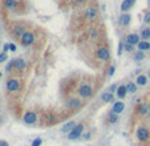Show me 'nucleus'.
I'll list each match as a JSON object with an SVG mask.
<instances>
[{"label":"nucleus","mask_w":150,"mask_h":146,"mask_svg":"<svg viewBox=\"0 0 150 146\" xmlns=\"http://www.w3.org/2000/svg\"><path fill=\"white\" fill-rule=\"evenodd\" d=\"M90 138H92V133H90V132H87V133H84V134H82V140H84V141H89Z\"/></svg>","instance_id":"35"},{"label":"nucleus","mask_w":150,"mask_h":146,"mask_svg":"<svg viewBox=\"0 0 150 146\" xmlns=\"http://www.w3.org/2000/svg\"><path fill=\"white\" fill-rule=\"evenodd\" d=\"M1 76H3V75H1V72H0V78H1Z\"/></svg>","instance_id":"44"},{"label":"nucleus","mask_w":150,"mask_h":146,"mask_svg":"<svg viewBox=\"0 0 150 146\" xmlns=\"http://www.w3.org/2000/svg\"><path fill=\"white\" fill-rule=\"evenodd\" d=\"M122 52H124V43H120L118 44V52H117V54H118V56H121Z\"/></svg>","instance_id":"37"},{"label":"nucleus","mask_w":150,"mask_h":146,"mask_svg":"<svg viewBox=\"0 0 150 146\" xmlns=\"http://www.w3.org/2000/svg\"><path fill=\"white\" fill-rule=\"evenodd\" d=\"M9 51L11 52H16V45L13 43H9Z\"/></svg>","instance_id":"39"},{"label":"nucleus","mask_w":150,"mask_h":146,"mask_svg":"<svg viewBox=\"0 0 150 146\" xmlns=\"http://www.w3.org/2000/svg\"><path fill=\"white\" fill-rule=\"evenodd\" d=\"M41 143H43V140H41L40 137H37V138H35V140L32 141V143H31V146H40Z\"/></svg>","instance_id":"30"},{"label":"nucleus","mask_w":150,"mask_h":146,"mask_svg":"<svg viewBox=\"0 0 150 146\" xmlns=\"http://www.w3.org/2000/svg\"><path fill=\"white\" fill-rule=\"evenodd\" d=\"M149 114H150V104H149Z\"/></svg>","instance_id":"43"},{"label":"nucleus","mask_w":150,"mask_h":146,"mask_svg":"<svg viewBox=\"0 0 150 146\" xmlns=\"http://www.w3.org/2000/svg\"><path fill=\"white\" fill-rule=\"evenodd\" d=\"M101 101H102V102H105V104L113 102V101H114V95H113V93H110L109 90H106V92H104L101 95Z\"/></svg>","instance_id":"17"},{"label":"nucleus","mask_w":150,"mask_h":146,"mask_svg":"<svg viewBox=\"0 0 150 146\" xmlns=\"http://www.w3.org/2000/svg\"><path fill=\"white\" fill-rule=\"evenodd\" d=\"M6 88L8 92L11 93H15V92H18V90H20L21 88V83L20 80H18V78H8L7 80V84H6Z\"/></svg>","instance_id":"4"},{"label":"nucleus","mask_w":150,"mask_h":146,"mask_svg":"<svg viewBox=\"0 0 150 146\" xmlns=\"http://www.w3.org/2000/svg\"><path fill=\"white\" fill-rule=\"evenodd\" d=\"M8 51H9V43H7V44H4L3 45V52L4 53H7Z\"/></svg>","instance_id":"38"},{"label":"nucleus","mask_w":150,"mask_h":146,"mask_svg":"<svg viewBox=\"0 0 150 146\" xmlns=\"http://www.w3.org/2000/svg\"><path fill=\"white\" fill-rule=\"evenodd\" d=\"M120 121V116L115 114V113H113L112 110H109L108 112V122L109 123H117Z\"/></svg>","instance_id":"24"},{"label":"nucleus","mask_w":150,"mask_h":146,"mask_svg":"<svg viewBox=\"0 0 150 146\" xmlns=\"http://www.w3.org/2000/svg\"><path fill=\"white\" fill-rule=\"evenodd\" d=\"M13 64H15L13 69H16V71H19V72L24 71V69L27 68V63H25V60H24V59H21V57L13 59Z\"/></svg>","instance_id":"11"},{"label":"nucleus","mask_w":150,"mask_h":146,"mask_svg":"<svg viewBox=\"0 0 150 146\" xmlns=\"http://www.w3.org/2000/svg\"><path fill=\"white\" fill-rule=\"evenodd\" d=\"M76 125H77V123H76L75 121H69V122H66L65 125H63V128H61V132H63V133H69L70 130L75 129Z\"/></svg>","instance_id":"19"},{"label":"nucleus","mask_w":150,"mask_h":146,"mask_svg":"<svg viewBox=\"0 0 150 146\" xmlns=\"http://www.w3.org/2000/svg\"><path fill=\"white\" fill-rule=\"evenodd\" d=\"M7 60H8V56H7V53L1 52V53H0V63H6Z\"/></svg>","instance_id":"34"},{"label":"nucleus","mask_w":150,"mask_h":146,"mask_svg":"<svg viewBox=\"0 0 150 146\" xmlns=\"http://www.w3.org/2000/svg\"><path fill=\"white\" fill-rule=\"evenodd\" d=\"M137 51H142V52H146V51H150V41L147 40H141L137 45Z\"/></svg>","instance_id":"20"},{"label":"nucleus","mask_w":150,"mask_h":146,"mask_svg":"<svg viewBox=\"0 0 150 146\" xmlns=\"http://www.w3.org/2000/svg\"><path fill=\"white\" fill-rule=\"evenodd\" d=\"M82 134H84V125L82 123H77L75 129L68 133V140L69 141L78 140V138L82 137Z\"/></svg>","instance_id":"1"},{"label":"nucleus","mask_w":150,"mask_h":146,"mask_svg":"<svg viewBox=\"0 0 150 146\" xmlns=\"http://www.w3.org/2000/svg\"><path fill=\"white\" fill-rule=\"evenodd\" d=\"M145 59V52L142 51H136L133 53V60L134 61H142Z\"/></svg>","instance_id":"26"},{"label":"nucleus","mask_w":150,"mask_h":146,"mask_svg":"<svg viewBox=\"0 0 150 146\" xmlns=\"http://www.w3.org/2000/svg\"><path fill=\"white\" fill-rule=\"evenodd\" d=\"M124 109H125V104L122 102V101H115V102H113V106H112L113 113L120 116L122 112H124Z\"/></svg>","instance_id":"12"},{"label":"nucleus","mask_w":150,"mask_h":146,"mask_svg":"<svg viewBox=\"0 0 150 146\" xmlns=\"http://www.w3.org/2000/svg\"><path fill=\"white\" fill-rule=\"evenodd\" d=\"M25 32L27 31L23 25H15L13 28H12V33H13V36H16V37H19V39H21V36H23Z\"/></svg>","instance_id":"15"},{"label":"nucleus","mask_w":150,"mask_h":146,"mask_svg":"<svg viewBox=\"0 0 150 146\" xmlns=\"http://www.w3.org/2000/svg\"><path fill=\"white\" fill-rule=\"evenodd\" d=\"M117 88H118V86H117V84H113V85L109 86V89H108V90H109L110 93H115V92H117Z\"/></svg>","instance_id":"36"},{"label":"nucleus","mask_w":150,"mask_h":146,"mask_svg":"<svg viewBox=\"0 0 150 146\" xmlns=\"http://www.w3.org/2000/svg\"><path fill=\"white\" fill-rule=\"evenodd\" d=\"M136 138L139 141V142H146L150 138V130L145 126H139L136 130Z\"/></svg>","instance_id":"3"},{"label":"nucleus","mask_w":150,"mask_h":146,"mask_svg":"<svg viewBox=\"0 0 150 146\" xmlns=\"http://www.w3.org/2000/svg\"><path fill=\"white\" fill-rule=\"evenodd\" d=\"M0 123H1V118H0Z\"/></svg>","instance_id":"45"},{"label":"nucleus","mask_w":150,"mask_h":146,"mask_svg":"<svg viewBox=\"0 0 150 146\" xmlns=\"http://www.w3.org/2000/svg\"><path fill=\"white\" fill-rule=\"evenodd\" d=\"M19 6L18 0H4V7L7 9H16Z\"/></svg>","instance_id":"21"},{"label":"nucleus","mask_w":150,"mask_h":146,"mask_svg":"<svg viewBox=\"0 0 150 146\" xmlns=\"http://www.w3.org/2000/svg\"><path fill=\"white\" fill-rule=\"evenodd\" d=\"M96 57L100 61H108L110 59V51L108 47H100L96 51Z\"/></svg>","instance_id":"5"},{"label":"nucleus","mask_w":150,"mask_h":146,"mask_svg":"<svg viewBox=\"0 0 150 146\" xmlns=\"http://www.w3.org/2000/svg\"><path fill=\"white\" fill-rule=\"evenodd\" d=\"M20 41H21V44H23L24 47H29V45H32V44H35L36 36H35V33H33V32H28V31H27L25 33L21 36Z\"/></svg>","instance_id":"6"},{"label":"nucleus","mask_w":150,"mask_h":146,"mask_svg":"<svg viewBox=\"0 0 150 146\" xmlns=\"http://www.w3.org/2000/svg\"><path fill=\"white\" fill-rule=\"evenodd\" d=\"M144 23H145V24H147V25H150V11H147L146 13H145Z\"/></svg>","instance_id":"33"},{"label":"nucleus","mask_w":150,"mask_h":146,"mask_svg":"<svg viewBox=\"0 0 150 146\" xmlns=\"http://www.w3.org/2000/svg\"><path fill=\"white\" fill-rule=\"evenodd\" d=\"M13 66H15V64H13V59H12V60L6 65V72H11L12 69H13Z\"/></svg>","instance_id":"32"},{"label":"nucleus","mask_w":150,"mask_h":146,"mask_svg":"<svg viewBox=\"0 0 150 146\" xmlns=\"http://www.w3.org/2000/svg\"><path fill=\"white\" fill-rule=\"evenodd\" d=\"M146 76H147V78H150V71L147 72V75H146Z\"/></svg>","instance_id":"42"},{"label":"nucleus","mask_w":150,"mask_h":146,"mask_svg":"<svg viewBox=\"0 0 150 146\" xmlns=\"http://www.w3.org/2000/svg\"><path fill=\"white\" fill-rule=\"evenodd\" d=\"M115 95H117V97H118L120 100H122V98L126 97V95H127L126 85H118V88H117V92H115Z\"/></svg>","instance_id":"18"},{"label":"nucleus","mask_w":150,"mask_h":146,"mask_svg":"<svg viewBox=\"0 0 150 146\" xmlns=\"http://www.w3.org/2000/svg\"><path fill=\"white\" fill-rule=\"evenodd\" d=\"M147 1H149V3H150V0H147Z\"/></svg>","instance_id":"46"},{"label":"nucleus","mask_w":150,"mask_h":146,"mask_svg":"<svg viewBox=\"0 0 150 146\" xmlns=\"http://www.w3.org/2000/svg\"><path fill=\"white\" fill-rule=\"evenodd\" d=\"M130 21H132V16H130V13H122L121 16L118 17V23H120V25H122V27H127L130 24Z\"/></svg>","instance_id":"13"},{"label":"nucleus","mask_w":150,"mask_h":146,"mask_svg":"<svg viewBox=\"0 0 150 146\" xmlns=\"http://www.w3.org/2000/svg\"><path fill=\"white\" fill-rule=\"evenodd\" d=\"M23 121H24V123H27V125H33V123H36V121H37V114H36V112H32V110L25 112L23 116Z\"/></svg>","instance_id":"7"},{"label":"nucleus","mask_w":150,"mask_h":146,"mask_svg":"<svg viewBox=\"0 0 150 146\" xmlns=\"http://www.w3.org/2000/svg\"><path fill=\"white\" fill-rule=\"evenodd\" d=\"M134 4H136V0H124L121 4V11L124 12V13H126Z\"/></svg>","instance_id":"16"},{"label":"nucleus","mask_w":150,"mask_h":146,"mask_svg":"<svg viewBox=\"0 0 150 146\" xmlns=\"http://www.w3.org/2000/svg\"><path fill=\"white\" fill-rule=\"evenodd\" d=\"M139 41H141V36L138 33H129L125 37V43H129L132 45H138Z\"/></svg>","instance_id":"10"},{"label":"nucleus","mask_w":150,"mask_h":146,"mask_svg":"<svg viewBox=\"0 0 150 146\" xmlns=\"http://www.w3.org/2000/svg\"><path fill=\"white\" fill-rule=\"evenodd\" d=\"M48 125H52L53 122H55V116L52 114V113H46V121H45Z\"/></svg>","instance_id":"28"},{"label":"nucleus","mask_w":150,"mask_h":146,"mask_svg":"<svg viewBox=\"0 0 150 146\" xmlns=\"http://www.w3.org/2000/svg\"><path fill=\"white\" fill-rule=\"evenodd\" d=\"M137 113L139 116H147L149 114V104L147 102H141L137 106Z\"/></svg>","instance_id":"14"},{"label":"nucleus","mask_w":150,"mask_h":146,"mask_svg":"<svg viewBox=\"0 0 150 146\" xmlns=\"http://www.w3.org/2000/svg\"><path fill=\"white\" fill-rule=\"evenodd\" d=\"M141 40H147L149 41L150 40V28H144L141 31Z\"/></svg>","instance_id":"27"},{"label":"nucleus","mask_w":150,"mask_h":146,"mask_svg":"<svg viewBox=\"0 0 150 146\" xmlns=\"http://www.w3.org/2000/svg\"><path fill=\"white\" fill-rule=\"evenodd\" d=\"M114 73H115V65H110L109 68H108V76H109V77H112Z\"/></svg>","instance_id":"31"},{"label":"nucleus","mask_w":150,"mask_h":146,"mask_svg":"<svg viewBox=\"0 0 150 146\" xmlns=\"http://www.w3.org/2000/svg\"><path fill=\"white\" fill-rule=\"evenodd\" d=\"M73 1H76V3H84V1H87V0H73Z\"/></svg>","instance_id":"41"},{"label":"nucleus","mask_w":150,"mask_h":146,"mask_svg":"<svg viewBox=\"0 0 150 146\" xmlns=\"http://www.w3.org/2000/svg\"><path fill=\"white\" fill-rule=\"evenodd\" d=\"M93 92H94V90H93L92 85H89V84H82L77 90L78 96H80L81 98H90L93 96Z\"/></svg>","instance_id":"2"},{"label":"nucleus","mask_w":150,"mask_h":146,"mask_svg":"<svg viewBox=\"0 0 150 146\" xmlns=\"http://www.w3.org/2000/svg\"><path fill=\"white\" fill-rule=\"evenodd\" d=\"M0 146H9V143L7 142V141L1 140V141H0Z\"/></svg>","instance_id":"40"},{"label":"nucleus","mask_w":150,"mask_h":146,"mask_svg":"<svg viewBox=\"0 0 150 146\" xmlns=\"http://www.w3.org/2000/svg\"><path fill=\"white\" fill-rule=\"evenodd\" d=\"M85 17H87L89 21H96L97 20V11L93 6H88L85 8Z\"/></svg>","instance_id":"9"},{"label":"nucleus","mask_w":150,"mask_h":146,"mask_svg":"<svg viewBox=\"0 0 150 146\" xmlns=\"http://www.w3.org/2000/svg\"><path fill=\"white\" fill-rule=\"evenodd\" d=\"M126 90L129 95H134V93L138 90V85H137L136 83H133V81H130V83L126 84Z\"/></svg>","instance_id":"23"},{"label":"nucleus","mask_w":150,"mask_h":146,"mask_svg":"<svg viewBox=\"0 0 150 146\" xmlns=\"http://www.w3.org/2000/svg\"><path fill=\"white\" fill-rule=\"evenodd\" d=\"M147 81H149V78H147L146 75H138L136 78V84L138 86H145L147 84Z\"/></svg>","instance_id":"22"},{"label":"nucleus","mask_w":150,"mask_h":146,"mask_svg":"<svg viewBox=\"0 0 150 146\" xmlns=\"http://www.w3.org/2000/svg\"><path fill=\"white\" fill-rule=\"evenodd\" d=\"M124 51L130 53V52L134 51V45H132V44H129V43H124Z\"/></svg>","instance_id":"29"},{"label":"nucleus","mask_w":150,"mask_h":146,"mask_svg":"<svg viewBox=\"0 0 150 146\" xmlns=\"http://www.w3.org/2000/svg\"><path fill=\"white\" fill-rule=\"evenodd\" d=\"M98 37H100V32H98V29L96 28V27H92V28L89 29V39L90 40H97Z\"/></svg>","instance_id":"25"},{"label":"nucleus","mask_w":150,"mask_h":146,"mask_svg":"<svg viewBox=\"0 0 150 146\" xmlns=\"http://www.w3.org/2000/svg\"><path fill=\"white\" fill-rule=\"evenodd\" d=\"M65 106H66V109H69V110H77L81 106V100L77 97H70L69 100L65 102Z\"/></svg>","instance_id":"8"}]
</instances>
